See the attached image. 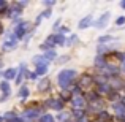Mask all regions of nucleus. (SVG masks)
<instances>
[{
    "label": "nucleus",
    "instance_id": "1",
    "mask_svg": "<svg viewBox=\"0 0 125 122\" xmlns=\"http://www.w3.org/2000/svg\"><path fill=\"white\" fill-rule=\"evenodd\" d=\"M76 76V71L74 70H63L59 73V86L62 89H68V86L71 84V81Z\"/></svg>",
    "mask_w": 125,
    "mask_h": 122
},
{
    "label": "nucleus",
    "instance_id": "2",
    "mask_svg": "<svg viewBox=\"0 0 125 122\" xmlns=\"http://www.w3.org/2000/svg\"><path fill=\"white\" fill-rule=\"evenodd\" d=\"M27 29H29V24H27V22H21V24L16 27V30H14V37L16 38H21L22 35L25 33V30H27Z\"/></svg>",
    "mask_w": 125,
    "mask_h": 122
},
{
    "label": "nucleus",
    "instance_id": "3",
    "mask_svg": "<svg viewBox=\"0 0 125 122\" xmlns=\"http://www.w3.org/2000/svg\"><path fill=\"white\" fill-rule=\"evenodd\" d=\"M109 18H111V16H109V13H104V14L101 16L100 19H98V22H97L95 25H97L98 29H103V27H106V25H108V21H109Z\"/></svg>",
    "mask_w": 125,
    "mask_h": 122
},
{
    "label": "nucleus",
    "instance_id": "4",
    "mask_svg": "<svg viewBox=\"0 0 125 122\" xmlns=\"http://www.w3.org/2000/svg\"><path fill=\"white\" fill-rule=\"evenodd\" d=\"M114 110H116L117 116H119L120 119H124V117H125V106H124L122 103H116V105H114Z\"/></svg>",
    "mask_w": 125,
    "mask_h": 122
},
{
    "label": "nucleus",
    "instance_id": "5",
    "mask_svg": "<svg viewBox=\"0 0 125 122\" xmlns=\"http://www.w3.org/2000/svg\"><path fill=\"white\" fill-rule=\"evenodd\" d=\"M16 48V37H11L10 38V41H6L5 44H3V49L5 51H11V49Z\"/></svg>",
    "mask_w": 125,
    "mask_h": 122
},
{
    "label": "nucleus",
    "instance_id": "6",
    "mask_svg": "<svg viewBox=\"0 0 125 122\" xmlns=\"http://www.w3.org/2000/svg\"><path fill=\"white\" fill-rule=\"evenodd\" d=\"M33 62L37 67H48V59L46 57H33Z\"/></svg>",
    "mask_w": 125,
    "mask_h": 122
},
{
    "label": "nucleus",
    "instance_id": "7",
    "mask_svg": "<svg viewBox=\"0 0 125 122\" xmlns=\"http://www.w3.org/2000/svg\"><path fill=\"white\" fill-rule=\"evenodd\" d=\"M38 114H40L38 110H29V111L24 113V117H27V119H33V117H38Z\"/></svg>",
    "mask_w": 125,
    "mask_h": 122
},
{
    "label": "nucleus",
    "instance_id": "8",
    "mask_svg": "<svg viewBox=\"0 0 125 122\" xmlns=\"http://www.w3.org/2000/svg\"><path fill=\"white\" fill-rule=\"evenodd\" d=\"M90 24H92V16H87V18H84L83 21L79 22V29H85V27H89Z\"/></svg>",
    "mask_w": 125,
    "mask_h": 122
},
{
    "label": "nucleus",
    "instance_id": "9",
    "mask_svg": "<svg viewBox=\"0 0 125 122\" xmlns=\"http://www.w3.org/2000/svg\"><path fill=\"white\" fill-rule=\"evenodd\" d=\"M48 105L51 108H54V110H62V101L60 100H49Z\"/></svg>",
    "mask_w": 125,
    "mask_h": 122
},
{
    "label": "nucleus",
    "instance_id": "10",
    "mask_svg": "<svg viewBox=\"0 0 125 122\" xmlns=\"http://www.w3.org/2000/svg\"><path fill=\"white\" fill-rule=\"evenodd\" d=\"M73 105H74V106H76V108H83L84 106V98L83 97H74L73 98Z\"/></svg>",
    "mask_w": 125,
    "mask_h": 122
},
{
    "label": "nucleus",
    "instance_id": "11",
    "mask_svg": "<svg viewBox=\"0 0 125 122\" xmlns=\"http://www.w3.org/2000/svg\"><path fill=\"white\" fill-rule=\"evenodd\" d=\"M14 75H16V70H14V68H10V70L5 71V75H3V76H5L6 79H13V78H14Z\"/></svg>",
    "mask_w": 125,
    "mask_h": 122
},
{
    "label": "nucleus",
    "instance_id": "12",
    "mask_svg": "<svg viewBox=\"0 0 125 122\" xmlns=\"http://www.w3.org/2000/svg\"><path fill=\"white\" fill-rule=\"evenodd\" d=\"M0 89L3 90V94H5V95H8V94H10V84H8V82L3 81L2 84H0Z\"/></svg>",
    "mask_w": 125,
    "mask_h": 122
},
{
    "label": "nucleus",
    "instance_id": "13",
    "mask_svg": "<svg viewBox=\"0 0 125 122\" xmlns=\"http://www.w3.org/2000/svg\"><path fill=\"white\" fill-rule=\"evenodd\" d=\"M49 86V81L48 79H43L40 84H38V89H40V90H46V87H48Z\"/></svg>",
    "mask_w": 125,
    "mask_h": 122
},
{
    "label": "nucleus",
    "instance_id": "14",
    "mask_svg": "<svg viewBox=\"0 0 125 122\" xmlns=\"http://www.w3.org/2000/svg\"><path fill=\"white\" fill-rule=\"evenodd\" d=\"M41 122H54V117H52L51 114H44V116L41 117Z\"/></svg>",
    "mask_w": 125,
    "mask_h": 122
},
{
    "label": "nucleus",
    "instance_id": "15",
    "mask_svg": "<svg viewBox=\"0 0 125 122\" xmlns=\"http://www.w3.org/2000/svg\"><path fill=\"white\" fill-rule=\"evenodd\" d=\"M55 43H57V44H63V43H65V37H63V35H55Z\"/></svg>",
    "mask_w": 125,
    "mask_h": 122
},
{
    "label": "nucleus",
    "instance_id": "16",
    "mask_svg": "<svg viewBox=\"0 0 125 122\" xmlns=\"http://www.w3.org/2000/svg\"><path fill=\"white\" fill-rule=\"evenodd\" d=\"M46 71H48V67H38V68H37V73H35V75H38V76H40V75H44Z\"/></svg>",
    "mask_w": 125,
    "mask_h": 122
},
{
    "label": "nucleus",
    "instance_id": "17",
    "mask_svg": "<svg viewBox=\"0 0 125 122\" xmlns=\"http://www.w3.org/2000/svg\"><path fill=\"white\" fill-rule=\"evenodd\" d=\"M113 40H114L113 37L106 35V37H100V40H98V41H100V43H108V41H113Z\"/></svg>",
    "mask_w": 125,
    "mask_h": 122
},
{
    "label": "nucleus",
    "instance_id": "18",
    "mask_svg": "<svg viewBox=\"0 0 125 122\" xmlns=\"http://www.w3.org/2000/svg\"><path fill=\"white\" fill-rule=\"evenodd\" d=\"M19 95H21V97H27V95H29V89L27 87H22L21 90H19Z\"/></svg>",
    "mask_w": 125,
    "mask_h": 122
},
{
    "label": "nucleus",
    "instance_id": "19",
    "mask_svg": "<svg viewBox=\"0 0 125 122\" xmlns=\"http://www.w3.org/2000/svg\"><path fill=\"white\" fill-rule=\"evenodd\" d=\"M44 57L48 59V60H49V59H54V57H55V52H54V51H48V52H46V55H44Z\"/></svg>",
    "mask_w": 125,
    "mask_h": 122
},
{
    "label": "nucleus",
    "instance_id": "20",
    "mask_svg": "<svg viewBox=\"0 0 125 122\" xmlns=\"http://www.w3.org/2000/svg\"><path fill=\"white\" fill-rule=\"evenodd\" d=\"M5 119H8V121H13V119H16L14 113H6V114H5Z\"/></svg>",
    "mask_w": 125,
    "mask_h": 122
},
{
    "label": "nucleus",
    "instance_id": "21",
    "mask_svg": "<svg viewBox=\"0 0 125 122\" xmlns=\"http://www.w3.org/2000/svg\"><path fill=\"white\" fill-rule=\"evenodd\" d=\"M100 92H109V86H106V84H103V86H100Z\"/></svg>",
    "mask_w": 125,
    "mask_h": 122
},
{
    "label": "nucleus",
    "instance_id": "22",
    "mask_svg": "<svg viewBox=\"0 0 125 122\" xmlns=\"http://www.w3.org/2000/svg\"><path fill=\"white\" fill-rule=\"evenodd\" d=\"M74 117H78V119H81V117H84L83 111H81V110H76V111H74Z\"/></svg>",
    "mask_w": 125,
    "mask_h": 122
},
{
    "label": "nucleus",
    "instance_id": "23",
    "mask_svg": "<svg viewBox=\"0 0 125 122\" xmlns=\"http://www.w3.org/2000/svg\"><path fill=\"white\" fill-rule=\"evenodd\" d=\"M95 64H97L98 67H100V65L103 67V65H104V60H103V59H100V57H97V60H95Z\"/></svg>",
    "mask_w": 125,
    "mask_h": 122
},
{
    "label": "nucleus",
    "instance_id": "24",
    "mask_svg": "<svg viewBox=\"0 0 125 122\" xmlns=\"http://www.w3.org/2000/svg\"><path fill=\"white\" fill-rule=\"evenodd\" d=\"M87 82H90V78H89V76H83V79H81V84H87Z\"/></svg>",
    "mask_w": 125,
    "mask_h": 122
},
{
    "label": "nucleus",
    "instance_id": "25",
    "mask_svg": "<svg viewBox=\"0 0 125 122\" xmlns=\"http://www.w3.org/2000/svg\"><path fill=\"white\" fill-rule=\"evenodd\" d=\"M124 22H125V18H119V19L116 21V24H117V25H122Z\"/></svg>",
    "mask_w": 125,
    "mask_h": 122
},
{
    "label": "nucleus",
    "instance_id": "26",
    "mask_svg": "<svg viewBox=\"0 0 125 122\" xmlns=\"http://www.w3.org/2000/svg\"><path fill=\"white\" fill-rule=\"evenodd\" d=\"M100 117H101V119H104V121H106L109 116H108V113H104V111H103V113H100Z\"/></svg>",
    "mask_w": 125,
    "mask_h": 122
},
{
    "label": "nucleus",
    "instance_id": "27",
    "mask_svg": "<svg viewBox=\"0 0 125 122\" xmlns=\"http://www.w3.org/2000/svg\"><path fill=\"white\" fill-rule=\"evenodd\" d=\"M65 117H67V114H65V113L63 114H59V119H60V121H63Z\"/></svg>",
    "mask_w": 125,
    "mask_h": 122
},
{
    "label": "nucleus",
    "instance_id": "28",
    "mask_svg": "<svg viewBox=\"0 0 125 122\" xmlns=\"http://www.w3.org/2000/svg\"><path fill=\"white\" fill-rule=\"evenodd\" d=\"M74 40H76V37H71V38H70V41H68V44H71V43H73Z\"/></svg>",
    "mask_w": 125,
    "mask_h": 122
},
{
    "label": "nucleus",
    "instance_id": "29",
    "mask_svg": "<svg viewBox=\"0 0 125 122\" xmlns=\"http://www.w3.org/2000/svg\"><path fill=\"white\" fill-rule=\"evenodd\" d=\"M78 122H87V119H85V117H81V119H78Z\"/></svg>",
    "mask_w": 125,
    "mask_h": 122
},
{
    "label": "nucleus",
    "instance_id": "30",
    "mask_svg": "<svg viewBox=\"0 0 125 122\" xmlns=\"http://www.w3.org/2000/svg\"><path fill=\"white\" fill-rule=\"evenodd\" d=\"M120 103H122V105H124V106H125V97L122 98V101H120Z\"/></svg>",
    "mask_w": 125,
    "mask_h": 122
},
{
    "label": "nucleus",
    "instance_id": "31",
    "mask_svg": "<svg viewBox=\"0 0 125 122\" xmlns=\"http://www.w3.org/2000/svg\"><path fill=\"white\" fill-rule=\"evenodd\" d=\"M122 8H125V2H122Z\"/></svg>",
    "mask_w": 125,
    "mask_h": 122
},
{
    "label": "nucleus",
    "instance_id": "32",
    "mask_svg": "<svg viewBox=\"0 0 125 122\" xmlns=\"http://www.w3.org/2000/svg\"><path fill=\"white\" fill-rule=\"evenodd\" d=\"M124 71H125V64H124Z\"/></svg>",
    "mask_w": 125,
    "mask_h": 122
},
{
    "label": "nucleus",
    "instance_id": "33",
    "mask_svg": "<svg viewBox=\"0 0 125 122\" xmlns=\"http://www.w3.org/2000/svg\"><path fill=\"white\" fill-rule=\"evenodd\" d=\"M0 32H2V27H0Z\"/></svg>",
    "mask_w": 125,
    "mask_h": 122
}]
</instances>
